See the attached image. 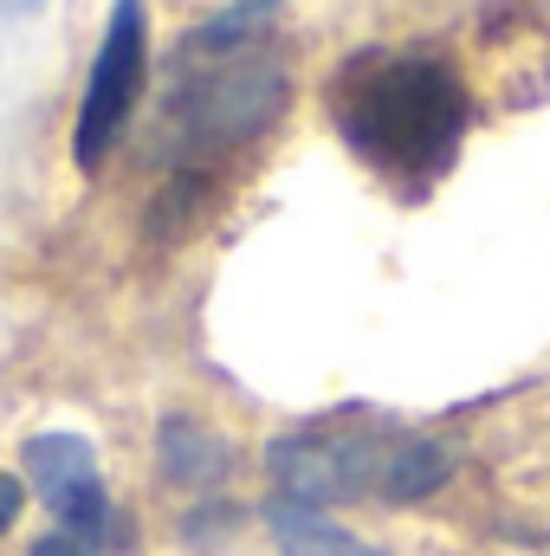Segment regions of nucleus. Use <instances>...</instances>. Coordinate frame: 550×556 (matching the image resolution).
Masks as SVG:
<instances>
[{
	"mask_svg": "<svg viewBox=\"0 0 550 556\" xmlns=\"http://www.w3.org/2000/svg\"><path fill=\"white\" fill-rule=\"evenodd\" d=\"M20 466H26L33 492L46 498V511L59 518V531L85 538L91 551H104L117 538L111 498H104V472H98V453H91L85 433H33Z\"/></svg>",
	"mask_w": 550,
	"mask_h": 556,
	"instance_id": "39448f33",
	"label": "nucleus"
},
{
	"mask_svg": "<svg viewBox=\"0 0 550 556\" xmlns=\"http://www.w3.org/2000/svg\"><path fill=\"white\" fill-rule=\"evenodd\" d=\"M162 466L175 485H221L234 472V446L221 433H208L201 420H162Z\"/></svg>",
	"mask_w": 550,
	"mask_h": 556,
	"instance_id": "423d86ee",
	"label": "nucleus"
},
{
	"mask_svg": "<svg viewBox=\"0 0 550 556\" xmlns=\"http://www.w3.org/2000/svg\"><path fill=\"white\" fill-rule=\"evenodd\" d=\"M33 556H98V551H91L85 538H72V531H59V525H52V531L33 544Z\"/></svg>",
	"mask_w": 550,
	"mask_h": 556,
	"instance_id": "6e6552de",
	"label": "nucleus"
},
{
	"mask_svg": "<svg viewBox=\"0 0 550 556\" xmlns=\"http://www.w3.org/2000/svg\"><path fill=\"white\" fill-rule=\"evenodd\" d=\"M330 111H337L343 142L396 181L447 175V162L460 155V137H466V117H473L466 85L440 59H414V52L350 59L330 91Z\"/></svg>",
	"mask_w": 550,
	"mask_h": 556,
	"instance_id": "f03ea898",
	"label": "nucleus"
},
{
	"mask_svg": "<svg viewBox=\"0 0 550 556\" xmlns=\"http://www.w3.org/2000/svg\"><path fill=\"white\" fill-rule=\"evenodd\" d=\"M266 525H273V544L278 556H383L370 551L363 538H350V531H337L330 518H317V511H304V505H266Z\"/></svg>",
	"mask_w": 550,
	"mask_h": 556,
	"instance_id": "0eeeda50",
	"label": "nucleus"
},
{
	"mask_svg": "<svg viewBox=\"0 0 550 556\" xmlns=\"http://www.w3.org/2000/svg\"><path fill=\"white\" fill-rule=\"evenodd\" d=\"M13 518H20V479L0 472V531H13Z\"/></svg>",
	"mask_w": 550,
	"mask_h": 556,
	"instance_id": "1a4fd4ad",
	"label": "nucleus"
},
{
	"mask_svg": "<svg viewBox=\"0 0 550 556\" xmlns=\"http://www.w3.org/2000/svg\"><path fill=\"white\" fill-rule=\"evenodd\" d=\"M402 433L383 420H324L304 433H285L273 446V479L285 485V505H337V498H363L383 492L389 459H396Z\"/></svg>",
	"mask_w": 550,
	"mask_h": 556,
	"instance_id": "7ed1b4c3",
	"label": "nucleus"
},
{
	"mask_svg": "<svg viewBox=\"0 0 550 556\" xmlns=\"http://www.w3.org/2000/svg\"><path fill=\"white\" fill-rule=\"evenodd\" d=\"M149 85V26H142V0H117L111 26L98 39L91 78H85V104H78V130H72V155L78 168H104V155L130 130Z\"/></svg>",
	"mask_w": 550,
	"mask_h": 556,
	"instance_id": "20e7f679",
	"label": "nucleus"
},
{
	"mask_svg": "<svg viewBox=\"0 0 550 556\" xmlns=\"http://www.w3.org/2000/svg\"><path fill=\"white\" fill-rule=\"evenodd\" d=\"M285 98H291L285 52L266 46L260 33L208 20L175 52L168 91H162V142L155 149L182 175H201V162L234 155L253 137H266L285 117Z\"/></svg>",
	"mask_w": 550,
	"mask_h": 556,
	"instance_id": "f257e3e1",
	"label": "nucleus"
}]
</instances>
